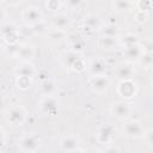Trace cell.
I'll list each match as a JSON object with an SVG mask.
<instances>
[{
    "label": "cell",
    "mask_w": 153,
    "mask_h": 153,
    "mask_svg": "<svg viewBox=\"0 0 153 153\" xmlns=\"http://www.w3.org/2000/svg\"><path fill=\"white\" fill-rule=\"evenodd\" d=\"M60 60H61V63L66 68H68L73 72L81 73L86 69V65H85V61L81 57V55L79 53L73 51V50H68V51L62 53L60 55Z\"/></svg>",
    "instance_id": "obj_1"
},
{
    "label": "cell",
    "mask_w": 153,
    "mask_h": 153,
    "mask_svg": "<svg viewBox=\"0 0 153 153\" xmlns=\"http://www.w3.org/2000/svg\"><path fill=\"white\" fill-rule=\"evenodd\" d=\"M5 120L12 127L23 126L26 120V111L22 105H12L5 111Z\"/></svg>",
    "instance_id": "obj_2"
},
{
    "label": "cell",
    "mask_w": 153,
    "mask_h": 153,
    "mask_svg": "<svg viewBox=\"0 0 153 153\" xmlns=\"http://www.w3.org/2000/svg\"><path fill=\"white\" fill-rule=\"evenodd\" d=\"M41 137L37 134H26L18 141V147L23 153H36L41 147Z\"/></svg>",
    "instance_id": "obj_3"
},
{
    "label": "cell",
    "mask_w": 153,
    "mask_h": 153,
    "mask_svg": "<svg viewBox=\"0 0 153 153\" xmlns=\"http://www.w3.org/2000/svg\"><path fill=\"white\" fill-rule=\"evenodd\" d=\"M137 84L134 79H128V80H120L117 84V93L120 97H122L124 100L133 99L137 94Z\"/></svg>",
    "instance_id": "obj_4"
},
{
    "label": "cell",
    "mask_w": 153,
    "mask_h": 153,
    "mask_svg": "<svg viewBox=\"0 0 153 153\" xmlns=\"http://www.w3.org/2000/svg\"><path fill=\"white\" fill-rule=\"evenodd\" d=\"M122 133L126 137H129V139H141L145 136L146 129L141 122L136 120H131V121H127L123 124Z\"/></svg>",
    "instance_id": "obj_5"
},
{
    "label": "cell",
    "mask_w": 153,
    "mask_h": 153,
    "mask_svg": "<svg viewBox=\"0 0 153 153\" xmlns=\"http://www.w3.org/2000/svg\"><path fill=\"white\" fill-rule=\"evenodd\" d=\"M11 47L13 48L12 55L16 56L18 60H20L22 62H30V60L35 56V48L29 43L11 44Z\"/></svg>",
    "instance_id": "obj_6"
},
{
    "label": "cell",
    "mask_w": 153,
    "mask_h": 153,
    "mask_svg": "<svg viewBox=\"0 0 153 153\" xmlns=\"http://www.w3.org/2000/svg\"><path fill=\"white\" fill-rule=\"evenodd\" d=\"M22 19L26 25L31 26L43 20V13L38 6L29 5L22 11Z\"/></svg>",
    "instance_id": "obj_7"
},
{
    "label": "cell",
    "mask_w": 153,
    "mask_h": 153,
    "mask_svg": "<svg viewBox=\"0 0 153 153\" xmlns=\"http://www.w3.org/2000/svg\"><path fill=\"white\" fill-rule=\"evenodd\" d=\"M131 105L126 100H117L111 103L110 105V112L114 115L117 120H127L131 114Z\"/></svg>",
    "instance_id": "obj_8"
},
{
    "label": "cell",
    "mask_w": 153,
    "mask_h": 153,
    "mask_svg": "<svg viewBox=\"0 0 153 153\" xmlns=\"http://www.w3.org/2000/svg\"><path fill=\"white\" fill-rule=\"evenodd\" d=\"M0 36L8 45L17 44L19 37V30L13 23H5L0 27Z\"/></svg>",
    "instance_id": "obj_9"
},
{
    "label": "cell",
    "mask_w": 153,
    "mask_h": 153,
    "mask_svg": "<svg viewBox=\"0 0 153 153\" xmlns=\"http://www.w3.org/2000/svg\"><path fill=\"white\" fill-rule=\"evenodd\" d=\"M38 105H39V111L43 115H55L59 109L60 100L55 96H45L41 99Z\"/></svg>",
    "instance_id": "obj_10"
},
{
    "label": "cell",
    "mask_w": 153,
    "mask_h": 153,
    "mask_svg": "<svg viewBox=\"0 0 153 153\" xmlns=\"http://www.w3.org/2000/svg\"><path fill=\"white\" fill-rule=\"evenodd\" d=\"M115 133H116V129L112 124H110V123L103 124L98 128V130L96 133V140L99 143L109 145L112 142V140L115 137Z\"/></svg>",
    "instance_id": "obj_11"
},
{
    "label": "cell",
    "mask_w": 153,
    "mask_h": 153,
    "mask_svg": "<svg viewBox=\"0 0 153 153\" xmlns=\"http://www.w3.org/2000/svg\"><path fill=\"white\" fill-rule=\"evenodd\" d=\"M88 84L96 93H104V92L108 91V88L110 86V79L106 74H104V75H93V76H90Z\"/></svg>",
    "instance_id": "obj_12"
},
{
    "label": "cell",
    "mask_w": 153,
    "mask_h": 153,
    "mask_svg": "<svg viewBox=\"0 0 153 153\" xmlns=\"http://www.w3.org/2000/svg\"><path fill=\"white\" fill-rule=\"evenodd\" d=\"M143 51L145 50L142 48V44L139 43V44H134V45L123 47L122 54H123V57L126 59L127 62L134 63V62H137L140 60V57L142 56Z\"/></svg>",
    "instance_id": "obj_13"
},
{
    "label": "cell",
    "mask_w": 153,
    "mask_h": 153,
    "mask_svg": "<svg viewBox=\"0 0 153 153\" xmlns=\"http://www.w3.org/2000/svg\"><path fill=\"white\" fill-rule=\"evenodd\" d=\"M115 74L120 80H128V79H133V76L135 75V68L134 65L130 62H121L117 65L116 69H115Z\"/></svg>",
    "instance_id": "obj_14"
},
{
    "label": "cell",
    "mask_w": 153,
    "mask_h": 153,
    "mask_svg": "<svg viewBox=\"0 0 153 153\" xmlns=\"http://www.w3.org/2000/svg\"><path fill=\"white\" fill-rule=\"evenodd\" d=\"M50 25L53 29H57V30H62V31H67L69 29V26L72 25V19L63 13H59L51 17L50 19Z\"/></svg>",
    "instance_id": "obj_15"
},
{
    "label": "cell",
    "mask_w": 153,
    "mask_h": 153,
    "mask_svg": "<svg viewBox=\"0 0 153 153\" xmlns=\"http://www.w3.org/2000/svg\"><path fill=\"white\" fill-rule=\"evenodd\" d=\"M80 143H81V141L76 135H67V136H63L60 140V148L65 153L66 152H72V151L79 149Z\"/></svg>",
    "instance_id": "obj_16"
},
{
    "label": "cell",
    "mask_w": 153,
    "mask_h": 153,
    "mask_svg": "<svg viewBox=\"0 0 153 153\" xmlns=\"http://www.w3.org/2000/svg\"><path fill=\"white\" fill-rule=\"evenodd\" d=\"M82 25L90 31H99L103 26V20L98 14L90 13L82 18Z\"/></svg>",
    "instance_id": "obj_17"
},
{
    "label": "cell",
    "mask_w": 153,
    "mask_h": 153,
    "mask_svg": "<svg viewBox=\"0 0 153 153\" xmlns=\"http://www.w3.org/2000/svg\"><path fill=\"white\" fill-rule=\"evenodd\" d=\"M87 71L90 72L91 76H93V75H104V74H106V63L102 59L96 57L88 63Z\"/></svg>",
    "instance_id": "obj_18"
},
{
    "label": "cell",
    "mask_w": 153,
    "mask_h": 153,
    "mask_svg": "<svg viewBox=\"0 0 153 153\" xmlns=\"http://www.w3.org/2000/svg\"><path fill=\"white\" fill-rule=\"evenodd\" d=\"M111 7L117 13L129 12L135 8V2L130 0H115L111 2Z\"/></svg>",
    "instance_id": "obj_19"
},
{
    "label": "cell",
    "mask_w": 153,
    "mask_h": 153,
    "mask_svg": "<svg viewBox=\"0 0 153 153\" xmlns=\"http://www.w3.org/2000/svg\"><path fill=\"white\" fill-rule=\"evenodd\" d=\"M16 74L17 76H25L33 79V76L36 75V68L30 62H22V65L16 69Z\"/></svg>",
    "instance_id": "obj_20"
},
{
    "label": "cell",
    "mask_w": 153,
    "mask_h": 153,
    "mask_svg": "<svg viewBox=\"0 0 153 153\" xmlns=\"http://www.w3.org/2000/svg\"><path fill=\"white\" fill-rule=\"evenodd\" d=\"M38 90H39V93L45 97V96H55V92H56V84L50 80V79H44L39 82V86H38Z\"/></svg>",
    "instance_id": "obj_21"
},
{
    "label": "cell",
    "mask_w": 153,
    "mask_h": 153,
    "mask_svg": "<svg viewBox=\"0 0 153 153\" xmlns=\"http://www.w3.org/2000/svg\"><path fill=\"white\" fill-rule=\"evenodd\" d=\"M99 31H100L102 36H108V37H118L120 38V33H121L120 26L114 23L103 24V26L100 27Z\"/></svg>",
    "instance_id": "obj_22"
},
{
    "label": "cell",
    "mask_w": 153,
    "mask_h": 153,
    "mask_svg": "<svg viewBox=\"0 0 153 153\" xmlns=\"http://www.w3.org/2000/svg\"><path fill=\"white\" fill-rule=\"evenodd\" d=\"M99 44L104 49H114L120 44V38L118 37H108V36H102L99 39Z\"/></svg>",
    "instance_id": "obj_23"
},
{
    "label": "cell",
    "mask_w": 153,
    "mask_h": 153,
    "mask_svg": "<svg viewBox=\"0 0 153 153\" xmlns=\"http://www.w3.org/2000/svg\"><path fill=\"white\" fill-rule=\"evenodd\" d=\"M45 36L48 37V39L56 42V41H61V39L66 38V37H67V31H62V30H57V29L50 27V29L47 31Z\"/></svg>",
    "instance_id": "obj_24"
},
{
    "label": "cell",
    "mask_w": 153,
    "mask_h": 153,
    "mask_svg": "<svg viewBox=\"0 0 153 153\" xmlns=\"http://www.w3.org/2000/svg\"><path fill=\"white\" fill-rule=\"evenodd\" d=\"M139 43H140V38L137 35H134V33H126L124 36H122L120 38V44H122L123 47L134 45V44H139Z\"/></svg>",
    "instance_id": "obj_25"
},
{
    "label": "cell",
    "mask_w": 153,
    "mask_h": 153,
    "mask_svg": "<svg viewBox=\"0 0 153 153\" xmlns=\"http://www.w3.org/2000/svg\"><path fill=\"white\" fill-rule=\"evenodd\" d=\"M137 63L143 66V68L152 67V65H153V54H152V51H143V54L140 57V60L137 61Z\"/></svg>",
    "instance_id": "obj_26"
},
{
    "label": "cell",
    "mask_w": 153,
    "mask_h": 153,
    "mask_svg": "<svg viewBox=\"0 0 153 153\" xmlns=\"http://www.w3.org/2000/svg\"><path fill=\"white\" fill-rule=\"evenodd\" d=\"M16 82H17V86H18L22 91H26V90H29V88L31 87V85H32V79L25 78V76H17Z\"/></svg>",
    "instance_id": "obj_27"
},
{
    "label": "cell",
    "mask_w": 153,
    "mask_h": 153,
    "mask_svg": "<svg viewBox=\"0 0 153 153\" xmlns=\"http://www.w3.org/2000/svg\"><path fill=\"white\" fill-rule=\"evenodd\" d=\"M30 27H31V31L33 33H47V31L50 29V27H48V24L44 20H42L35 25H31Z\"/></svg>",
    "instance_id": "obj_28"
},
{
    "label": "cell",
    "mask_w": 153,
    "mask_h": 153,
    "mask_svg": "<svg viewBox=\"0 0 153 153\" xmlns=\"http://www.w3.org/2000/svg\"><path fill=\"white\" fill-rule=\"evenodd\" d=\"M152 1H147V0H140L137 2H135V7L137 11H142V12H147L151 10L152 7Z\"/></svg>",
    "instance_id": "obj_29"
},
{
    "label": "cell",
    "mask_w": 153,
    "mask_h": 153,
    "mask_svg": "<svg viewBox=\"0 0 153 153\" xmlns=\"http://www.w3.org/2000/svg\"><path fill=\"white\" fill-rule=\"evenodd\" d=\"M84 41L82 39H79V38H76L75 41H73L72 42V49L71 50H73V51H75V53H81L82 50H84Z\"/></svg>",
    "instance_id": "obj_30"
},
{
    "label": "cell",
    "mask_w": 153,
    "mask_h": 153,
    "mask_svg": "<svg viewBox=\"0 0 153 153\" xmlns=\"http://www.w3.org/2000/svg\"><path fill=\"white\" fill-rule=\"evenodd\" d=\"M47 7L51 11H56V10H60L61 6H62V2L61 1H56V0H51V1H47L45 2Z\"/></svg>",
    "instance_id": "obj_31"
},
{
    "label": "cell",
    "mask_w": 153,
    "mask_h": 153,
    "mask_svg": "<svg viewBox=\"0 0 153 153\" xmlns=\"http://www.w3.org/2000/svg\"><path fill=\"white\" fill-rule=\"evenodd\" d=\"M134 18H135L136 22H139V23H143V22L147 20V18H148V13H147V12H142V11H136Z\"/></svg>",
    "instance_id": "obj_32"
},
{
    "label": "cell",
    "mask_w": 153,
    "mask_h": 153,
    "mask_svg": "<svg viewBox=\"0 0 153 153\" xmlns=\"http://www.w3.org/2000/svg\"><path fill=\"white\" fill-rule=\"evenodd\" d=\"M100 153H118V149L114 146H106L103 151H100Z\"/></svg>",
    "instance_id": "obj_33"
},
{
    "label": "cell",
    "mask_w": 153,
    "mask_h": 153,
    "mask_svg": "<svg viewBox=\"0 0 153 153\" xmlns=\"http://www.w3.org/2000/svg\"><path fill=\"white\" fill-rule=\"evenodd\" d=\"M5 141H6V135H5L4 129L0 127V148L5 145Z\"/></svg>",
    "instance_id": "obj_34"
},
{
    "label": "cell",
    "mask_w": 153,
    "mask_h": 153,
    "mask_svg": "<svg viewBox=\"0 0 153 153\" xmlns=\"http://www.w3.org/2000/svg\"><path fill=\"white\" fill-rule=\"evenodd\" d=\"M6 16H7L6 10H5L4 7H1V6H0V23H2V22L6 19Z\"/></svg>",
    "instance_id": "obj_35"
},
{
    "label": "cell",
    "mask_w": 153,
    "mask_h": 153,
    "mask_svg": "<svg viewBox=\"0 0 153 153\" xmlns=\"http://www.w3.org/2000/svg\"><path fill=\"white\" fill-rule=\"evenodd\" d=\"M82 153H100V151L96 148H87V149H82Z\"/></svg>",
    "instance_id": "obj_36"
},
{
    "label": "cell",
    "mask_w": 153,
    "mask_h": 153,
    "mask_svg": "<svg viewBox=\"0 0 153 153\" xmlns=\"http://www.w3.org/2000/svg\"><path fill=\"white\" fill-rule=\"evenodd\" d=\"M66 153H82V149H75V151H72V152H66Z\"/></svg>",
    "instance_id": "obj_37"
},
{
    "label": "cell",
    "mask_w": 153,
    "mask_h": 153,
    "mask_svg": "<svg viewBox=\"0 0 153 153\" xmlns=\"http://www.w3.org/2000/svg\"><path fill=\"white\" fill-rule=\"evenodd\" d=\"M0 153H2V152H0Z\"/></svg>",
    "instance_id": "obj_38"
}]
</instances>
